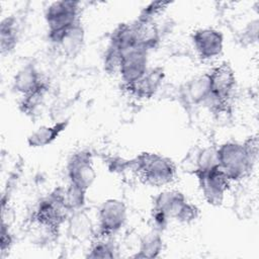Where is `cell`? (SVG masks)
Returning a JSON list of instances; mask_svg holds the SVG:
<instances>
[{"label": "cell", "mask_w": 259, "mask_h": 259, "mask_svg": "<svg viewBox=\"0 0 259 259\" xmlns=\"http://www.w3.org/2000/svg\"><path fill=\"white\" fill-rule=\"evenodd\" d=\"M191 40L197 55L204 61L217 58L224 49V35L215 28L196 29L191 34Z\"/></svg>", "instance_id": "cell-10"}, {"label": "cell", "mask_w": 259, "mask_h": 259, "mask_svg": "<svg viewBox=\"0 0 259 259\" xmlns=\"http://www.w3.org/2000/svg\"><path fill=\"white\" fill-rule=\"evenodd\" d=\"M169 220L170 219L164 212L152 208L151 221H152L153 230H156V231L162 233L167 228Z\"/></svg>", "instance_id": "cell-28"}, {"label": "cell", "mask_w": 259, "mask_h": 259, "mask_svg": "<svg viewBox=\"0 0 259 259\" xmlns=\"http://www.w3.org/2000/svg\"><path fill=\"white\" fill-rule=\"evenodd\" d=\"M45 80L40 77L35 65L28 63L21 67L13 77L12 87L14 91L21 95L28 94L39 87Z\"/></svg>", "instance_id": "cell-16"}, {"label": "cell", "mask_w": 259, "mask_h": 259, "mask_svg": "<svg viewBox=\"0 0 259 259\" xmlns=\"http://www.w3.org/2000/svg\"><path fill=\"white\" fill-rule=\"evenodd\" d=\"M120 57H121V53L119 52V50L116 49L114 46L108 44L103 57L104 71L108 74H113L115 72H118Z\"/></svg>", "instance_id": "cell-25"}, {"label": "cell", "mask_w": 259, "mask_h": 259, "mask_svg": "<svg viewBox=\"0 0 259 259\" xmlns=\"http://www.w3.org/2000/svg\"><path fill=\"white\" fill-rule=\"evenodd\" d=\"M192 161L191 173L195 176L202 174L210 169L219 166L217 149L212 147H205L196 151L194 158H189Z\"/></svg>", "instance_id": "cell-21"}, {"label": "cell", "mask_w": 259, "mask_h": 259, "mask_svg": "<svg viewBox=\"0 0 259 259\" xmlns=\"http://www.w3.org/2000/svg\"><path fill=\"white\" fill-rule=\"evenodd\" d=\"M70 119L56 121L51 125H40L27 138V144L31 148H42L55 142L69 125Z\"/></svg>", "instance_id": "cell-18"}, {"label": "cell", "mask_w": 259, "mask_h": 259, "mask_svg": "<svg viewBox=\"0 0 259 259\" xmlns=\"http://www.w3.org/2000/svg\"><path fill=\"white\" fill-rule=\"evenodd\" d=\"M210 95L221 101L229 102L236 86V75L227 62H223L207 73Z\"/></svg>", "instance_id": "cell-9"}, {"label": "cell", "mask_w": 259, "mask_h": 259, "mask_svg": "<svg viewBox=\"0 0 259 259\" xmlns=\"http://www.w3.org/2000/svg\"><path fill=\"white\" fill-rule=\"evenodd\" d=\"M9 226L1 225V237H0V248L1 256L10 250L13 245V236L9 231Z\"/></svg>", "instance_id": "cell-29"}, {"label": "cell", "mask_w": 259, "mask_h": 259, "mask_svg": "<svg viewBox=\"0 0 259 259\" xmlns=\"http://www.w3.org/2000/svg\"><path fill=\"white\" fill-rule=\"evenodd\" d=\"M219 167L231 181L248 176L254 168L258 155V139L250 137L244 143L226 142L217 149Z\"/></svg>", "instance_id": "cell-1"}, {"label": "cell", "mask_w": 259, "mask_h": 259, "mask_svg": "<svg viewBox=\"0 0 259 259\" xmlns=\"http://www.w3.org/2000/svg\"><path fill=\"white\" fill-rule=\"evenodd\" d=\"M95 240L89 251L88 254L86 255L87 258L91 259H111L114 258L115 252H116V247L113 244L112 241H110V237H99V236H94Z\"/></svg>", "instance_id": "cell-23"}, {"label": "cell", "mask_w": 259, "mask_h": 259, "mask_svg": "<svg viewBox=\"0 0 259 259\" xmlns=\"http://www.w3.org/2000/svg\"><path fill=\"white\" fill-rule=\"evenodd\" d=\"M69 214L70 211L63 200V188L59 187L38 201L31 220L32 223L59 233L60 227L68 220Z\"/></svg>", "instance_id": "cell-3"}, {"label": "cell", "mask_w": 259, "mask_h": 259, "mask_svg": "<svg viewBox=\"0 0 259 259\" xmlns=\"http://www.w3.org/2000/svg\"><path fill=\"white\" fill-rule=\"evenodd\" d=\"M69 183L84 190H88L96 179L92 154L87 150H80L71 155L66 166Z\"/></svg>", "instance_id": "cell-6"}, {"label": "cell", "mask_w": 259, "mask_h": 259, "mask_svg": "<svg viewBox=\"0 0 259 259\" xmlns=\"http://www.w3.org/2000/svg\"><path fill=\"white\" fill-rule=\"evenodd\" d=\"M19 38V22L15 15L2 19L0 23V50L2 55L10 54Z\"/></svg>", "instance_id": "cell-19"}, {"label": "cell", "mask_w": 259, "mask_h": 259, "mask_svg": "<svg viewBox=\"0 0 259 259\" xmlns=\"http://www.w3.org/2000/svg\"><path fill=\"white\" fill-rule=\"evenodd\" d=\"M187 202L185 195L178 190H165L160 192L153 201V209L164 212L169 219H175Z\"/></svg>", "instance_id": "cell-15"}, {"label": "cell", "mask_w": 259, "mask_h": 259, "mask_svg": "<svg viewBox=\"0 0 259 259\" xmlns=\"http://www.w3.org/2000/svg\"><path fill=\"white\" fill-rule=\"evenodd\" d=\"M162 233L153 230L145 234L140 241L139 249L134 258L139 259H153L159 257L163 250V238Z\"/></svg>", "instance_id": "cell-20"}, {"label": "cell", "mask_w": 259, "mask_h": 259, "mask_svg": "<svg viewBox=\"0 0 259 259\" xmlns=\"http://www.w3.org/2000/svg\"><path fill=\"white\" fill-rule=\"evenodd\" d=\"M244 38L249 44L255 42L257 40L258 38V20L257 19L254 21H251V23H249V25L246 27L244 32Z\"/></svg>", "instance_id": "cell-30"}, {"label": "cell", "mask_w": 259, "mask_h": 259, "mask_svg": "<svg viewBox=\"0 0 259 259\" xmlns=\"http://www.w3.org/2000/svg\"><path fill=\"white\" fill-rule=\"evenodd\" d=\"M164 79V68L156 66L148 69L146 74L134 84L124 86V89L138 99H151L161 89Z\"/></svg>", "instance_id": "cell-12"}, {"label": "cell", "mask_w": 259, "mask_h": 259, "mask_svg": "<svg viewBox=\"0 0 259 259\" xmlns=\"http://www.w3.org/2000/svg\"><path fill=\"white\" fill-rule=\"evenodd\" d=\"M126 219L127 208L122 200L117 198L106 199L98 210V231L96 236L111 237L121 230Z\"/></svg>", "instance_id": "cell-4"}, {"label": "cell", "mask_w": 259, "mask_h": 259, "mask_svg": "<svg viewBox=\"0 0 259 259\" xmlns=\"http://www.w3.org/2000/svg\"><path fill=\"white\" fill-rule=\"evenodd\" d=\"M170 4H171V2H169V1H167V2H165V1L151 2L141 10L138 18L143 19V20L155 21V18L158 17L160 14H162Z\"/></svg>", "instance_id": "cell-26"}, {"label": "cell", "mask_w": 259, "mask_h": 259, "mask_svg": "<svg viewBox=\"0 0 259 259\" xmlns=\"http://www.w3.org/2000/svg\"><path fill=\"white\" fill-rule=\"evenodd\" d=\"M86 193V190L71 183L66 188H63V200L70 213L84 208Z\"/></svg>", "instance_id": "cell-24"}, {"label": "cell", "mask_w": 259, "mask_h": 259, "mask_svg": "<svg viewBox=\"0 0 259 259\" xmlns=\"http://www.w3.org/2000/svg\"><path fill=\"white\" fill-rule=\"evenodd\" d=\"M80 3L73 0H62L51 3L45 12L48 34L65 30L80 19Z\"/></svg>", "instance_id": "cell-5"}, {"label": "cell", "mask_w": 259, "mask_h": 259, "mask_svg": "<svg viewBox=\"0 0 259 259\" xmlns=\"http://www.w3.org/2000/svg\"><path fill=\"white\" fill-rule=\"evenodd\" d=\"M198 214H199L198 207L187 201L182 207V209L180 210L179 214L177 215L176 221L183 224H190L198 218Z\"/></svg>", "instance_id": "cell-27"}, {"label": "cell", "mask_w": 259, "mask_h": 259, "mask_svg": "<svg viewBox=\"0 0 259 259\" xmlns=\"http://www.w3.org/2000/svg\"><path fill=\"white\" fill-rule=\"evenodd\" d=\"M67 223L69 237L77 242H84L95 236L92 222L83 209L71 212Z\"/></svg>", "instance_id": "cell-17"}, {"label": "cell", "mask_w": 259, "mask_h": 259, "mask_svg": "<svg viewBox=\"0 0 259 259\" xmlns=\"http://www.w3.org/2000/svg\"><path fill=\"white\" fill-rule=\"evenodd\" d=\"M50 41L67 57H75L82 49L85 39V30L79 19L63 31L48 34Z\"/></svg>", "instance_id": "cell-11"}, {"label": "cell", "mask_w": 259, "mask_h": 259, "mask_svg": "<svg viewBox=\"0 0 259 259\" xmlns=\"http://www.w3.org/2000/svg\"><path fill=\"white\" fill-rule=\"evenodd\" d=\"M196 178L205 201L212 206L221 205L231 183L225 172L217 166Z\"/></svg>", "instance_id": "cell-7"}, {"label": "cell", "mask_w": 259, "mask_h": 259, "mask_svg": "<svg viewBox=\"0 0 259 259\" xmlns=\"http://www.w3.org/2000/svg\"><path fill=\"white\" fill-rule=\"evenodd\" d=\"M209 94L207 74L188 80L180 88V97L186 105H203Z\"/></svg>", "instance_id": "cell-13"}, {"label": "cell", "mask_w": 259, "mask_h": 259, "mask_svg": "<svg viewBox=\"0 0 259 259\" xmlns=\"http://www.w3.org/2000/svg\"><path fill=\"white\" fill-rule=\"evenodd\" d=\"M49 91V85L45 81L39 87H37L32 92L22 95V98L19 102V109L26 115H34L40 106L44 105L46 95Z\"/></svg>", "instance_id": "cell-22"}, {"label": "cell", "mask_w": 259, "mask_h": 259, "mask_svg": "<svg viewBox=\"0 0 259 259\" xmlns=\"http://www.w3.org/2000/svg\"><path fill=\"white\" fill-rule=\"evenodd\" d=\"M148 51L140 47L131 48L121 53L118 73L123 82L128 86L140 80L148 71Z\"/></svg>", "instance_id": "cell-8"}, {"label": "cell", "mask_w": 259, "mask_h": 259, "mask_svg": "<svg viewBox=\"0 0 259 259\" xmlns=\"http://www.w3.org/2000/svg\"><path fill=\"white\" fill-rule=\"evenodd\" d=\"M132 168L140 179L151 186H164L172 182L176 175L175 163L168 157L143 152L132 160Z\"/></svg>", "instance_id": "cell-2"}, {"label": "cell", "mask_w": 259, "mask_h": 259, "mask_svg": "<svg viewBox=\"0 0 259 259\" xmlns=\"http://www.w3.org/2000/svg\"><path fill=\"white\" fill-rule=\"evenodd\" d=\"M136 46L142 49L153 50L158 47L161 39V32L155 21L137 18L133 22Z\"/></svg>", "instance_id": "cell-14"}]
</instances>
